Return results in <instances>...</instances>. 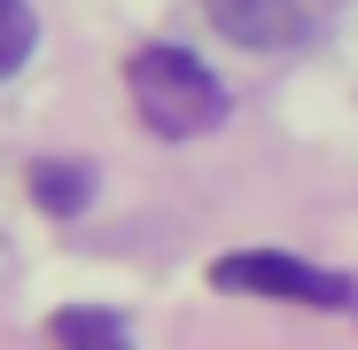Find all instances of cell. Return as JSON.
Returning a JSON list of instances; mask_svg holds the SVG:
<instances>
[{
    "label": "cell",
    "mask_w": 358,
    "mask_h": 350,
    "mask_svg": "<svg viewBox=\"0 0 358 350\" xmlns=\"http://www.w3.org/2000/svg\"><path fill=\"white\" fill-rule=\"evenodd\" d=\"M133 109L141 125L164 133V140H195V133H218L226 125V86L210 78V63H195L187 47H141L133 54Z\"/></svg>",
    "instance_id": "6da1fadb"
},
{
    "label": "cell",
    "mask_w": 358,
    "mask_h": 350,
    "mask_svg": "<svg viewBox=\"0 0 358 350\" xmlns=\"http://www.w3.org/2000/svg\"><path fill=\"white\" fill-rule=\"evenodd\" d=\"M210 280L226 296H273V304H320V312H350L358 288L343 272H320L304 257H280V249H234L210 265Z\"/></svg>",
    "instance_id": "7a4b0ae2"
},
{
    "label": "cell",
    "mask_w": 358,
    "mask_h": 350,
    "mask_svg": "<svg viewBox=\"0 0 358 350\" xmlns=\"http://www.w3.org/2000/svg\"><path fill=\"white\" fill-rule=\"evenodd\" d=\"M210 8V24L234 39V47H250V54H280V47H296L304 39V0H203Z\"/></svg>",
    "instance_id": "3957f363"
},
{
    "label": "cell",
    "mask_w": 358,
    "mask_h": 350,
    "mask_svg": "<svg viewBox=\"0 0 358 350\" xmlns=\"http://www.w3.org/2000/svg\"><path fill=\"white\" fill-rule=\"evenodd\" d=\"M55 350H133L125 319L117 312H94V304H71V312H55Z\"/></svg>",
    "instance_id": "277c9868"
},
{
    "label": "cell",
    "mask_w": 358,
    "mask_h": 350,
    "mask_svg": "<svg viewBox=\"0 0 358 350\" xmlns=\"http://www.w3.org/2000/svg\"><path fill=\"white\" fill-rule=\"evenodd\" d=\"M86 195H94V171H86V163H39V171H31V203H39L47 218L86 210Z\"/></svg>",
    "instance_id": "5b68a950"
},
{
    "label": "cell",
    "mask_w": 358,
    "mask_h": 350,
    "mask_svg": "<svg viewBox=\"0 0 358 350\" xmlns=\"http://www.w3.org/2000/svg\"><path fill=\"white\" fill-rule=\"evenodd\" d=\"M31 47H39V16H31V0H0V78H16L31 63Z\"/></svg>",
    "instance_id": "8992f818"
}]
</instances>
